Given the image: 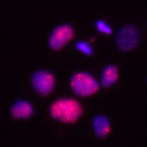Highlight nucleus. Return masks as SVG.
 Segmentation results:
<instances>
[{"instance_id": "obj_1", "label": "nucleus", "mask_w": 147, "mask_h": 147, "mask_svg": "<svg viewBox=\"0 0 147 147\" xmlns=\"http://www.w3.org/2000/svg\"><path fill=\"white\" fill-rule=\"evenodd\" d=\"M82 113L80 104L72 99H60L54 102L50 107L52 117L67 123H74Z\"/></svg>"}, {"instance_id": "obj_7", "label": "nucleus", "mask_w": 147, "mask_h": 147, "mask_svg": "<svg viewBox=\"0 0 147 147\" xmlns=\"http://www.w3.org/2000/svg\"><path fill=\"white\" fill-rule=\"evenodd\" d=\"M96 136L99 138H104L110 132V124L108 119L105 115H97L93 120Z\"/></svg>"}, {"instance_id": "obj_5", "label": "nucleus", "mask_w": 147, "mask_h": 147, "mask_svg": "<svg viewBox=\"0 0 147 147\" xmlns=\"http://www.w3.org/2000/svg\"><path fill=\"white\" fill-rule=\"evenodd\" d=\"M74 30L68 24L59 26L52 32L49 39V45L54 50H60L72 38Z\"/></svg>"}, {"instance_id": "obj_3", "label": "nucleus", "mask_w": 147, "mask_h": 147, "mask_svg": "<svg viewBox=\"0 0 147 147\" xmlns=\"http://www.w3.org/2000/svg\"><path fill=\"white\" fill-rule=\"evenodd\" d=\"M140 38L138 29L132 24H127L117 33L115 43L119 49L122 52H126L138 47Z\"/></svg>"}, {"instance_id": "obj_2", "label": "nucleus", "mask_w": 147, "mask_h": 147, "mask_svg": "<svg viewBox=\"0 0 147 147\" xmlns=\"http://www.w3.org/2000/svg\"><path fill=\"white\" fill-rule=\"evenodd\" d=\"M71 87L76 94L88 96L98 90L99 85L95 79L88 73H77L71 78Z\"/></svg>"}, {"instance_id": "obj_6", "label": "nucleus", "mask_w": 147, "mask_h": 147, "mask_svg": "<svg viewBox=\"0 0 147 147\" xmlns=\"http://www.w3.org/2000/svg\"><path fill=\"white\" fill-rule=\"evenodd\" d=\"M33 113L32 105L26 101L20 100L12 106L10 113L16 119H27L31 116Z\"/></svg>"}, {"instance_id": "obj_4", "label": "nucleus", "mask_w": 147, "mask_h": 147, "mask_svg": "<svg viewBox=\"0 0 147 147\" xmlns=\"http://www.w3.org/2000/svg\"><path fill=\"white\" fill-rule=\"evenodd\" d=\"M32 86L37 94L47 96L51 93L55 85V78L50 72L40 70L35 72L32 77Z\"/></svg>"}, {"instance_id": "obj_10", "label": "nucleus", "mask_w": 147, "mask_h": 147, "mask_svg": "<svg viewBox=\"0 0 147 147\" xmlns=\"http://www.w3.org/2000/svg\"><path fill=\"white\" fill-rule=\"evenodd\" d=\"M96 27L98 30H99L100 32H104V33H106L107 35H110L111 32H112V29L111 27H109L108 25H107L103 21L99 20L96 22Z\"/></svg>"}, {"instance_id": "obj_9", "label": "nucleus", "mask_w": 147, "mask_h": 147, "mask_svg": "<svg viewBox=\"0 0 147 147\" xmlns=\"http://www.w3.org/2000/svg\"><path fill=\"white\" fill-rule=\"evenodd\" d=\"M76 49L81 51L86 55H91L93 54V49L87 42L80 41L76 44Z\"/></svg>"}, {"instance_id": "obj_8", "label": "nucleus", "mask_w": 147, "mask_h": 147, "mask_svg": "<svg viewBox=\"0 0 147 147\" xmlns=\"http://www.w3.org/2000/svg\"><path fill=\"white\" fill-rule=\"evenodd\" d=\"M117 67L114 65H108L104 69L102 74V85L108 88L116 82L118 79Z\"/></svg>"}]
</instances>
